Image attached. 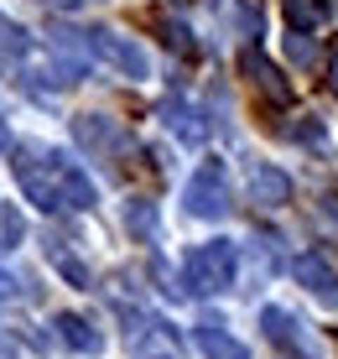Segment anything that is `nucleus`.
Masks as SVG:
<instances>
[{
	"instance_id": "nucleus-1",
	"label": "nucleus",
	"mask_w": 338,
	"mask_h": 359,
	"mask_svg": "<svg viewBox=\"0 0 338 359\" xmlns=\"http://www.w3.org/2000/svg\"><path fill=\"white\" fill-rule=\"evenodd\" d=\"M187 281L193 292H224L234 287V245L229 240H208L187 255Z\"/></svg>"
},
{
	"instance_id": "nucleus-2",
	"label": "nucleus",
	"mask_w": 338,
	"mask_h": 359,
	"mask_svg": "<svg viewBox=\"0 0 338 359\" xmlns=\"http://www.w3.org/2000/svg\"><path fill=\"white\" fill-rule=\"evenodd\" d=\"M187 214L198 219H224L229 214V177H224V162H203L187 182Z\"/></svg>"
},
{
	"instance_id": "nucleus-3",
	"label": "nucleus",
	"mask_w": 338,
	"mask_h": 359,
	"mask_svg": "<svg viewBox=\"0 0 338 359\" xmlns=\"http://www.w3.org/2000/svg\"><path fill=\"white\" fill-rule=\"evenodd\" d=\"M260 328H266V339L276 344L281 359H312L302 349V328H297V318L286 313V307H260Z\"/></svg>"
},
{
	"instance_id": "nucleus-4",
	"label": "nucleus",
	"mask_w": 338,
	"mask_h": 359,
	"mask_svg": "<svg viewBox=\"0 0 338 359\" xmlns=\"http://www.w3.org/2000/svg\"><path fill=\"white\" fill-rule=\"evenodd\" d=\"M94 53L104 57V63H115L125 79H146V73H151V63H146L141 47L125 42V36H115V32H94Z\"/></svg>"
},
{
	"instance_id": "nucleus-5",
	"label": "nucleus",
	"mask_w": 338,
	"mask_h": 359,
	"mask_svg": "<svg viewBox=\"0 0 338 359\" xmlns=\"http://www.w3.org/2000/svg\"><path fill=\"white\" fill-rule=\"evenodd\" d=\"M16 182H21V193H27L36 208H58V203H62V182H58V167H53V162H47V167L21 162V167H16Z\"/></svg>"
},
{
	"instance_id": "nucleus-6",
	"label": "nucleus",
	"mask_w": 338,
	"mask_h": 359,
	"mask_svg": "<svg viewBox=\"0 0 338 359\" xmlns=\"http://www.w3.org/2000/svg\"><path fill=\"white\" fill-rule=\"evenodd\" d=\"M297 281H302V287L318 297V302H338V266H333V261H323L318 250L297 261Z\"/></svg>"
},
{
	"instance_id": "nucleus-7",
	"label": "nucleus",
	"mask_w": 338,
	"mask_h": 359,
	"mask_svg": "<svg viewBox=\"0 0 338 359\" xmlns=\"http://www.w3.org/2000/svg\"><path fill=\"white\" fill-rule=\"evenodd\" d=\"M73 135H79L83 151H115L120 146V126L109 115H79L73 120Z\"/></svg>"
},
{
	"instance_id": "nucleus-8",
	"label": "nucleus",
	"mask_w": 338,
	"mask_h": 359,
	"mask_svg": "<svg viewBox=\"0 0 338 359\" xmlns=\"http://www.w3.org/2000/svg\"><path fill=\"white\" fill-rule=\"evenodd\" d=\"M240 68H245V73H250V79H255V83H260V89H266L271 99L292 104V83L281 79V68H271L266 57H260V47H245V53H240Z\"/></svg>"
},
{
	"instance_id": "nucleus-9",
	"label": "nucleus",
	"mask_w": 338,
	"mask_h": 359,
	"mask_svg": "<svg viewBox=\"0 0 338 359\" xmlns=\"http://www.w3.org/2000/svg\"><path fill=\"white\" fill-rule=\"evenodd\" d=\"M250 193H255L266 208H281L286 198H292V177L276 172V167H255V172H250Z\"/></svg>"
},
{
	"instance_id": "nucleus-10",
	"label": "nucleus",
	"mask_w": 338,
	"mask_h": 359,
	"mask_svg": "<svg viewBox=\"0 0 338 359\" xmlns=\"http://www.w3.org/2000/svg\"><path fill=\"white\" fill-rule=\"evenodd\" d=\"M58 333H62V344H68V349H79V354H99V349H104L99 328L89 323V318H79V313H62V318H58Z\"/></svg>"
},
{
	"instance_id": "nucleus-11",
	"label": "nucleus",
	"mask_w": 338,
	"mask_h": 359,
	"mask_svg": "<svg viewBox=\"0 0 338 359\" xmlns=\"http://www.w3.org/2000/svg\"><path fill=\"white\" fill-rule=\"evenodd\" d=\"M53 167H58V182H62V203H68V208H94V182L83 177V167L62 162V156Z\"/></svg>"
},
{
	"instance_id": "nucleus-12",
	"label": "nucleus",
	"mask_w": 338,
	"mask_h": 359,
	"mask_svg": "<svg viewBox=\"0 0 338 359\" xmlns=\"http://www.w3.org/2000/svg\"><path fill=\"white\" fill-rule=\"evenodd\" d=\"M47 261H53V266L62 271V281H68V287H79V292H89V287H94V276H89V266H83V261H79V255H73V250H68V245H62V240H58V234H53V240H47Z\"/></svg>"
},
{
	"instance_id": "nucleus-13",
	"label": "nucleus",
	"mask_w": 338,
	"mask_h": 359,
	"mask_svg": "<svg viewBox=\"0 0 338 359\" xmlns=\"http://www.w3.org/2000/svg\"><path fill=\"white\" fill-rule=\"evenodd\" d=\"M198 349H203L208 359H250V354L240 349V339H229L224 323H214V318H208V323H198Z\"/></svg>"
},
{
	"instance_id": "nucleus-14",
	"label": "nucleus",
	"mask_w": 338,
	"mask_h": 359,
	"mask_svg": "<svg viewBox=\"0 0 338 359\" xmlns=\"http://www.w3.org/2000/svg\"><path fill=\"white\" fill-rule=\"evenodd\" d=\"M125 224H130V234H141V240H156V203L135 198V203L125 208Z\"/></svg>"
},
{
	"instance_id": "nucleus-15",
	"label": "nucleus",
	"mask_w": 338,
	"mask_h": 359,
	"mask_svg": "<svg viewBox=\"0 0 338 359\" xmlns=\"http://www.w3.org/2000/svg\"><path fill=\"white\" fill-rule=\"evenodd\" d=\"M292 141H302V146H312V151H323V146H328V130H323L318 115H302V120L292 126Z\"/></svg>"
},
{
	"instance_id": "nucleus-16",
	"label": "nucleus",
	"mask_w": 338,
	"mask_h": 359,
	"mask_svg": "<svg viewBox=\"0 0 338 359\" xmlns=\"http://www.w3.org/2000/svg\"><path fill=\"white\" fill-rule=\"evenodd\" d=\"M161 36H167V47H172V53H187V57L198 53V47H193V32H187L182 21H161Z\"/></svg>"
},
{
	"instance_id": "nucleus-17",
	"label": "nucleus",
	"mask_w": 338,
	"mask_h": 359,
	"mask_svg": "<svg viewBox=\"0 0 338 359\" xmlns=\"http://www.w3.org/2000/svg\"><path fill=\"white\" fill-rule=\"evenodd\" d=\"M0 234H6L11 245H16L21 234H27V224H21V214H16V208H6V214H0Z\"/></svg>"
},
{
	"instance_id": "nucleus-18",
	"label": "nucleus",
	"mask_w": 338,
	"mask_h": 359,
	"mask_svg": "<svg viewBox=\"0 0 338 359\" xmlns=\"http://www.w3.org/2000/svg\"><path fill=\"white\" fill-rule=\"evenodd\" d=\"M234 6H240L245 32H250V36H260V6H255V0H234Z\"/></svg>"
},
{
	"instance_id": "nucleus-19",
	"label": "nucleus",
	"mask_w": 338,
	"mask_h": 359,
	"mask_svg": "<svg viewBox=\"0 0 338 359\" xmlns=\"http://www.w3.org/2000/svg\"><path fill=\"white\" fill-rule=\"evenodd\" d=\"M286 47H292L297 63H312V57H318V53H312V42H307V32H292V42H286Z\"/></svg>"
},
{
	"instance_id": "nucleus-20",
	"label": "nucleus",
	"mask_w": 338,
	"mask_h": 359,
	"mask_svg": "<svg viewBox=\"0 0 338 359\" xmlns=\"http://www.w3.org/2000/svg\"><path fill=\"white\" fill-rule=\"evenodd\" d=\"M286 16H292V27H297V32H307V27H312V16H307L302 0H286Z\"/></svg>"
},
{
	"instance_id": "nucleus-21",
	"label": "nucleus",
	"mask_w": 338,
	"mask_h": 359,
	"mask_svg": "<svg viewBox=\"0 0 338 359\" xmlns=\"http://www.w3.org/2000/svg\"><path fill=\"white\" fill-rule=\"evenodd\" d=\"M323 214H328L333 224H338V193H328V198H323Z\"/></svg>"
},
{
	"instance_id": "nucleus-22",
	"label": "nucleus",
	"mask_w": 338,
	"mask_h": 359,
	"mask_svg": "<svg viewBox=\"0 0 338 359\" xmlns=\"http://www.w3.org/2000/svg\"><path fill=\"white\" fill-rule=\"evenodd\" d=\"M0 359H16V349H11V339H0Z\"/></svg>"
},
{
	"instance_id": "nucleus-23",
	"label": "nucleus",
	"mask_w": 338,
	"mask_h": 359,
	"mask_svg": "<svg viewBox=\"0 0 338 359\" xmlns=\"http://www.w3.org/2000/svg\"><path fill=\"white\" fill-rule=\"evenodd\" d=\"M11 287H16V281H11V276H6V271H0V297H6Z\"/></svg>"
},
{
	"instance_id": "nucleus-24",
	"label": "nucleus",
	"mask_w": 338,
	"mask_h": 359,
	"mask_svg": "<svg viewBox=\"0 0 338 359\" xmlns=\"http://www.w3.org/2000/svg\"><path fill=\"white\" fill-rule=\"evenodd\" d=\"M6 146H11V135H6V126H0V151H6Z\"/></svg>"
},
{
	"instance_id": "nucleus-25",
	"label": "nucleus",
	"mask_w": 338,
	"mask_h": 359,
	"mask_svg": "<svg viewBox=\"0 0 338 359\" xmlns=\"http://www.w3.org/2000/svg\"><path fill=\"white\" fill-rule=\"evenodd\" d=\"M53 6H83V0H53Z\"/></svg>"
}]
</instances>
